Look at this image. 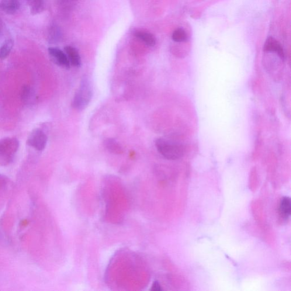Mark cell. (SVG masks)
I'll use <instances>...</instances> for the list:
<instances>
[{
  "label": "cell",
  "instance_id": "1",
  "mask_svg": "<svg viewBox=\"0 0 291 291\" xmlns=\"http://www.w3.org/2000/svg\"><path fill=\"white\" fill-rule=\"evenodd\" d=\"M155 146L159 153L168 160H177L185 154L182 145L165 138H158L155 141Z\"/></svg>",
  "mask_w": 291,
  "mask_h": 291
},
{
  "label": "cell",
  "instance_id": "2",
  "mask_svg": "<svg viewBox=\"0 0 291 291\" xmlns=\"http://www.w3.org/2000/svg\"><path fill=\"white\" fill-rule=\"evenodd\" d=\"M92 95L91 82L88 78L83 77L79 89L73 99V107L79 110L84 109L91 102Z\"/></svg>",
  "mask_w": 291,
  "mask_h": 291
},
{
  "label": "cell",
  "instance_id": "3",
  "mask_svg": "<svg viewBox=\"0 0 291 291\" xmlns=\"http://www.w3.org/2000/svg\"><path fill=\"white\" fill-rule=\"evenodd\" d=\"M19 141L15 138H5L0 140V164H8L18 150Z\"/></svg>",
  "mask_w": 291,
  "mask_h": 291
},
{
  "label": "cell",
  "instance_id": "4",
  "mask_svg": "<svg viewBox=\"0 0 291 291\" xmlns=\"http://www.w3.org/2000/svg\"><path fill=\"white\" fill-rule=\"evenodd\" d=\"M47 137L43 131L40 129H34L27 138V144L38 151H42L46 147Z\"/></svg>",
  "mask_w": 291,
  "mask_h": 291
},
{
  "label": "cell",
  "instance_id": "5",
  "mask_svg": "<svg viewBox=\"0 0 291 291\" xmlns=\"http://www.w3.org/2000/svg\"><path fill=\"white\" fill-rule=\"evenodd\" d=\"M48 53L54 63L59 66L65 68H69L71 66L67 55L60 48L56 47H50L48 48Z\"/></svg>",
  "mask_w": 291,
  "mask_h": 291
},
{
  "label": "cell",
  "instance_id": "6",
  "mask_svg": "<svg viewBox=\"0 0 291 291\" xmlns=\"http://www.w3.org/2000/svg\"><path fill=\"white\" fill-rule=\"evenodd\" d=\"M264 50L265 51L276 54L282 60L285 58V52H284L282 45L272 37H269L266 40Z\"/></svg>",
  "mask_w": 291,
  "mask_h": 291
},
{
  "label": "cell",
  "instance_id": "7",
  "mask_svg": "<svg viewBox=\"0 0 291 291\" xmlns=\"http://www.w3.org/2000/svg\"><path fill=\"white\" fill-rule=\"evenodd\" d=\"M64 52L67 55L69 62L71 65L75 67L81 66L82 60L81 55H80L78 51L76 48L67 46L64 47Z\"/></svg>",
  "mask_w": 291,
  "mask_h": 291
},
{
  "label": "cell",
  "instance_id": "8",
  "mask_svg": "<svg viewBox=\"0 0 291 291\" xmlns=\"http://www.w3.org/2000/svg\"><path fill=\"white\" fill-rule=\"evenodd\" d=\"M20 7L19 0H2L0 2V8L8 14L15 13Z\"/></svg>",
  "mask_w": 291,
  "mask_h": 291
},
{
  "label": "cell",
  "instance_id": "9",
  "mask_svg": "<svg viewBox=\"0 0 291 291\" xmlns=\"http://www.w3.org/2000/svg\"><path fill=\"white\" fill-rule=\"evenodd\" d=\"M134 36L148 46L154 47L156 44L155 37L150 33L139 30L135 32Z\"/></svg>",
  "mask_w": 291,
  "mask_h": 291
},
{
  "label": "cell",
  "instance_id": "10",
  "mask_svg": "<svg viewBox=\"0 0 291 291\" xmlns=\"http://www.w3.org/2000/svg\"><path fill=\"white\" fill-rule=\"evenodd\" d=\"M279 213L285 219L289 218L291 213V201L289 197H284L280 200Z\"/></svg>",
  "mask_w": 291,
  "mask_h": 291
},
{
  "label": "cell",
  "instance_id": "11",
  "mask_svg": "<svg viewBox=\"0 0 291 291\" xmlns=\"http://www.w3.org/2000/svg\"><path fill=\"white\" fill-rule=\"evenodd\" d=\"M105 148L111 153L114 154H121L124 152L123 148L118 142L113 138H107L104 141Z\"/></svg>",
  "mask_w": 291,
  "mask_h": 291
},
{
  "label": "cell",
  "instance_id": "12",
  "mask_svg": "<svg viewBox=\"0 0 291 291\" xmlns=\"http://www.w3.org/2000/svg\"><path fill=\"white\" fill-rule=\"evenodd\" d=\"M13 42L12 40L6 41L0 48V59L5 60L8 57L13 46Z\"/></svg>",
  "mask_w": 291,
  "mask_h": 291
},
{
  "label": "cell",
  "instance_id": "13",
  "mask_svg": "<svg viewBox=\"0 0 291 291\" xmlns=\"http://www.w3.org/2000/svg\"><path fill=\"white\" fill-rule=\"evenodd\" d=\"M27 1L33 14L39 13L43 9V0H27Z\"/></svg>",
  "mask_w": 291,
  "mask_h": 291
},
{
  "label": "cell",
  "instance_id": "14",
  "mask_svg": "<svg viewBox=\"0 0 291 291\" xmlns=\"http://www.w3.org/2000/svg\"><path fill=\"white\" fill-rule=\"evenodd\" d=\"M172 39L176 42H183L187 41V34L185 31L182 29H176L172 34Z\"/></svg>",
  "mask_w": 291,
  "mask_h": 291
},
{
  "label": "cell",
  "instance_id": "15",
  "mask_svg": "<svg viewBox=\"0 0 291 291\" xmlns=\"http://www.w3.org/2000/svg\"><path fill=\"white\" fill-rule=\"evenodd\" d=\"M152 290L160 291L162 290L160 285L157 282H155L152 286Z\"/></svg>",
  "mask_w": 291,
  "mask_h": 291
}]
</instances>
